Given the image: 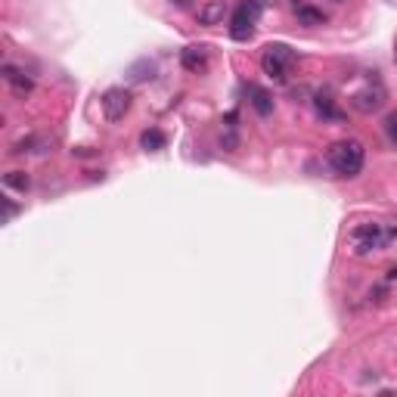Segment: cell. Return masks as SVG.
Segmentation results:
<instances>
[{"mask_svg": "<svg viewBox=\"0 0 397 397\" xmlns=\"http://www.w3.org/2000/svg\"><path fill=\"white\" fill-rule=\"evenodd\" d=\"M385 134H388V140L397 146V112H388V115H385Z\"/></svg>", "mask_w": 397, "mask_h": 397, "instance_id": "obj_15", "label": "cell"}, {"mask_svg": "<svg viewBox=\"0 0 397 397\" xmlns=\"http://www.w3.org/2000/svg\"><path fill=\"white\" fill-rule=\"evenodd\" d=\"M397 239V230L394 227H382V223H363V227H354L351 230V252L357 258H366L369 252H378L385 248L388 242Z\"/></svg>", "mask_w": 397, "mask_h": 397, "instance_id": "obj_2", "label": "cell"}, {"mask_svg": "<svg viewBox=\"0 0 397 397\" xmlns=\"http://www.w3.org/2000/svg\"><path fill=\"white\" fill-rule=\"evenodd\" d=\"M227 16V3L223 0H208L205 6H198V25H221Z\"/></svg>", "mask_w": 397, "mask_h": 397, "instance_id": "obj_8", "label": "cell"}, {"mask_svg": "<svg viewBox=\"0 0 397 397\" xmlns=\"http://www.w3.org/2000/svg\"><path fill=\"white\" fill-rule=\"evenodd\" d=\"M3 183H6V186H10V190H19V192H28L31 180H28V174H25V171H10V174H3Z\"/></svg>", "mask_w": 397, "mask_h": 397, "instance_id": "obj_13", "label": "cell"}, {"mask_svg": "<svg viewBox=\"0 0 397 397\" xmlns=\"http://www.w3.org/2000/svg\"><path fill=\"white\" fill-rule=\"evenodd\" d=\"M295 16H298V22L301 25H307V28H314V25H323L326 22V16H323L320 10H314V6H295Z\"/></svg>", "mask_w": 397, "mask_h": 397, "instance_id": "obj_12", "label": "cell"}, {"mask_svg": "<svg viewBox=\"0 0 397 397\" xmlns=\"http://www.w3.org/2000/svg\"><path fill=\"white\" fill-rule=\"evenodd\" d=\"M394 62H397V47H394Z\"/></svg>", "mask_w": 397, "mask_h": 397, "instance_id": "obj_18", "label": "cell"}, {"mask_svg": "<svg viewBox=\"0 0 397 397\" xmlns=\"http://www.w3.org/2000/svg\"><path fill=\"white\" fill-rule=\"evenodd\" d=\"M382 103H385V90H382V87H363V90H357L351 96V109L363 112V115L382 109Z\"/></svg>", "mask_w": 397, "mask_h": 397, "instance_id": "obj_6", "label": "cell"}, {"mask_svg": "<svg viewBox=\"0 0 397 397\" xmlns=\"http://www.w3.org/2000/svg\"><path fill=\"white\" fill-rule=\"evenodd\" d=\"M326 161L338 177H357L363 171V161H366V152H363V143L357 140H338L329 146L326 152Z\"/></svg>", "mask_w": 397, "mask_h": 397, "instance_id": "obj_1", "label": "cell"}, {"mask_svg": "<svg viewBox=\"0 0 397 397\" xmlns=\"http://www.w3.org/2000/svg\"><path fill=\"white\" fill-rule=\"evenodd\" d=\"M316 112H320L323 118H332V121H338V118H341V112L332 105V99H326V96H323V93H320V96H316Z\"/></svg>", "mask_w": 397, "mask_h": 397, "instance_id": "obj_14", "label": "cell"}, {"mask_svg": "<svg viewBox=\"0 0 397 397\" xmlns=\"http://www.w3.org/2000/svg\"><path fill=\"white\" fill-rule=\"evenodd\" d=\"M388 279H397V267H394V270H388Z\"/></svg>", "mask_w": 397, "mask_h": 397, "instance_id": "obj_16", "label": "cell"}, {"mask_svg": "<svg viewBox=\"0 0 397 397\" xmlns=\"http://www.w3.org/2000/svg\"><path fill=\"white\" fill-rule=\"evenodd\" d=\"M165 143H167V136L161 134L159 128H149L140 134V146L146 149V152H159V149H165Z\"/></svg>", "mask_w": 397, "mask_h": 397, "instance_id": "obj_11", "label": "cell"}, {"mask_svg": "<svg viewBox=\"0 0 397 397\" xmlns=\"http://www.w3.org/2000/svg\"><path fill=\"white\" fill-rule=\"evenodd\" d=\"M298 62L295 50L285 47V43H270V47H264V53H261V68H264L267 78H276V81H285L289 78V68Z\"/></svg>", "mask_w": 397, "mask_h": 397, "instance_id": "obj_3", "label": "cell"}, {"mask_svg": "<svg viewBox=\"0 0 397 397\" xmlns=\"http://www.w3.org/2000/svg\"><path fill=\"white\" fill-rule=\"evenodd\" d=\"M99 103H103V115L109 118V121H121V118L130 112L134 96H130V90H124V87H112V90L103 93Z\"/></svg>", "mask_w": 397, "mask_h": 397, "instance_id": "obj_5", "label": "cell"}, {"mask_svg": "<svg viewBox=\"0 0 397 397\" xmlns=\"http://www.w3.org/2000/svg\"><path fill=\"white\" fill-rule=\"evenodd\" d=\"M248 96H252V109L258 112L261 118H267L273 112V96L264 90V87H248Z\"/></svg>", "mask_w": 397, "mask_h": 397, "instance_id": "obj_10", "label": "cell"}, {"mask_svg": "<svg viewBox=\"0 0 397 397\" xmlns=\"http://www.w3.org/2000/svg\"><path fill=\"white\" fill-rule=\"evenodd\" d=\"M3 78H6V84L12 87V93H16V96H22V99L28 96L31 87H34V81H31L25 72H19L16 65H3Z\"/></svg>", "mask_w": 397, "mask_h": 397, "instance_id": "obj_7", "label": "cell"}, {"mask_svg": "<svg viewBox=\"0 0 397 397\" xmlns=\"http://www.w3.org/2000/svg\"><path fill=\"white\" fill-rule=\"evenodd\" d=\"M261 12H264V3L261 0H242L236 6L233 19H230V37L233 41H248L254 34V25H258Z\"/></svg>", "mask_w": 397, "mask_h": 397, "instance_id": "obj_4", "label": "cell"}, {"mask_svg": "<svg viewBox=\"0 0 397 397\" xmlns=\"http://www.w3.org/2000/svg\"><path fill=\"white\" fill-rule=\"evenodd\" d=\"M180 65H183L186 72H202V68L208 65V59H205V50L202 47H186L183 53H180Z\"/></svg>", "mask_w": 397, "mask_h": 397, "instance_id": "obj_9", "label": "cell"}, {"mask_svg": "<svg viewBox=\"0 0 397 397\" xmlns=\"http://www.w3.org/2000/svg\"><path fill=\"white\" fill-rule=\"evenodd\" d=\"M332 3H345V0H332Z\"/></svg>", "mask_w": 397, "mask_h": 397, "instance_id": "obj_17", "label": "cell"}]
</instances>
